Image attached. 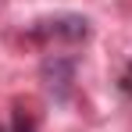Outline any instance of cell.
I'll use <instances>...</instances> for the list:
<instances>
[{"label":"cell","instance_id":"3957f363","mask_svg":"<svg viewBox=\"0 0 132 132\" xmlns=\"http://www.w3.org/2000/svg\"><path fill=\"white\" fill-rule=\"evenodd\" d=\"M32 118H25V111H14V132H32Z\"/></svg>","mask_w":132,"mask_h":132},{"label":"cell","instance_id":"6da1fadb","mask_svg":"<svg viewBox=\"0 0 132 132\" xmlns=\"http://www.w3.org/2000/svg\"><path fill=\"white\" fill-rule=\"evenodd\" d=\"M39 71H43V82L54 96H68V89L75 82V61L71 57H46Z\"/></svg>","mask_w":132,"mask_h":132},{"label":"cell","instance_id":"277c9868","mask_svg":"<svg viewBox=\"0 0 132 132\" xmlns=\"http://www.w3.org/2000/svg\"><path fill=\"white\" fill-rule=\"evenodd\" d=\"M0 132H4V129H0Z\"/></svg>","mask_w":132,"mask_h":132},{"label":"cell","instance_id":"7a4b0ae2","mask_svg":"<svg viewBox=\"0 0 132 132\" xmlns=\"http://www.w3.org/2000/svg\"><path fill=\"white\" fill-rule=\"evenodd\" d=\"M57 25V39H68V43H79L89 36V22L82 14H64V18H54Z\"/></svg>","mask_w":132,"mask_h":132}]
</instances>
